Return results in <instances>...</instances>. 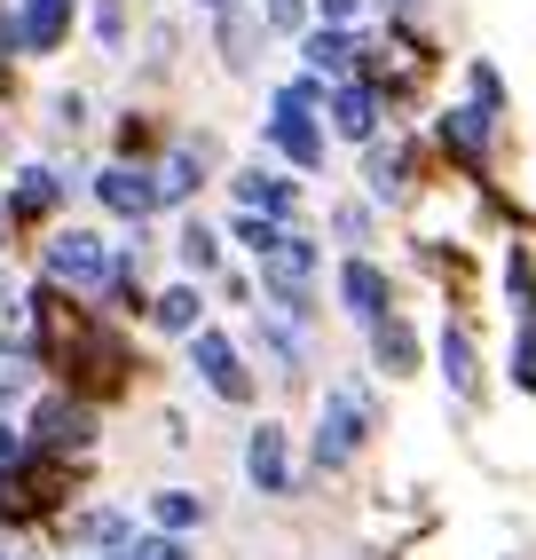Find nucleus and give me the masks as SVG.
<instances>
[{
  "instance_id": "6ab92c4d",
  "label": "nucleus",
  "mask_w": 536,
  "mask_h": 560,
  "mask_svg": "<svg viewBox=\"0 0 536 560\" xmlns=\"http://www.w3.org/2000/svg\"><path fill=\"white\" fill-rule=\"evenodd\" d=\"M56 198H63V182H56L48 166H24V174H16V190H9V213L32 221V213H48Z\"/></svg>"
},
{
  "instance_id": "0eeeda50",
  "label": "nucleus",
  "mask_w": 536,
  "mask_h": 560,
  "mask_svg": "<svg viewBox=\"0 0 536 560\" xmlns=\"http://www.w3.org/2000/svg\"><path fill=\"white\" fill-rule=\"evenodd\" d=\"M95 198L119 221H150V213H159V182H150V166H103L95 174Z\"/></svg>"
},
{
  "instance_id": "9b49d317",
  "label": "nucleus",
  "mask_w": 536,
  "mask_h": 560,
  "mask_svg": "<svg viewBox=\"0 0 536 560\" xmlns=\"http://www.w3.org/2000/svg\"><path fill=\"white\" fill-rule=\"evenodd\" d=\"M237 206H245V213H260V221H284V213L300 206V190H292L284 174H260V166H245V174H237Z\"/></svg>"
},
{
  "instance_id": "dca6fc26",
  "label": "nucleus",
  "mask_w": 536,
  "mask_h": 560,
  "mask_svg": "<svg viewBox=\"0 0 536 560\" xmlns=\"http://www.w3.org/2000/svg\"><path fill=\"white\" fill-rule=\"evenodd\" d=\"M442 380H450L457 395H466V402L481 395V363H474V340H466V331H457V324L442 331Z\"/></svg>"
},
{
  "instance_id": "cd10ccee",
  "label": "nucleus",
  "mask_w": 536,
  "mask_h": 560,
  "mask_svg": "<svg viewBox=\"0 0 536 560\" xmlns=\"http://www.w3.org/2000/svg\"><path fill=\"white\" fill-rule=\"evenodd\" d=\"M331 230L348 237V245H363V230H371V213H363V206H339V213H331Z\"/></svg>"
},
{
  "instance_id": "4be33fe9",
  "label": "nucleus",
  "mask_w": 536,
  "mask_h": 560,
  "mask_svg": "<svg viewBox=\"0 0 536 560\" xmlns=\"http://www.w3.org/2000/svg\"><path fill=\"white\" fill-rule=\"evenodd\" d=\"M174 253H182V269H221V237L206 230V221H182V237H174Z\"/></svg>"
},
{
  "instance_id": "ddd939ff",
  "label": "nucleus",
  "mask_w": 536,
  "mask_h": 560,
  "mask_svg": "<svg viewBox=\"0 0 536 560\" xmlns=\"http://www.w3.org/2000/svg\"><path fill=\"white\" fill-rule=\"evenodd\" d=\"M363 182H371V198H378V206H387V198H410V142H371Z\"/></svg>"
},
{
  "instance_id": "412c9836",
  "label": "nucleus",
  "mask_w": 536,
  "mask_h": 560,
  "mask_svg": "<svg viewBox=\"0 0 536 560\" xmlns=\"http://www.w3.org/2000/svg\"><path fill=\"white\" fill-rule=\"evenodd\" d=\"M71 537H88V545H110V552H119L135 529H127V513H119V505H88L80 521H71Z\"/></svg>"
},
{
  "instance_id": "c756f323",
  "label": "nucleus",
  "mask_w": 536,
  "mask_h": 560,
  "mask_svg": "<svg viewBox=\"0 0 536 560\" xmlns=\"http://www.w3.org/2000/svg\"><path fill=\"white\" fill-rule=\"evenodd\" d=\"M56 127L80 135V127H88V103H80V95H56Z\"/></svg>"
},
{
  "instance_id": "6e6552de",
  "label": "nucleus",
  "mask_w": 536,
  "mask_h": 560,
  "mask_svg": "<svg viewBox=\"0 0 536 560\" xmlns=\"http://www.w3.org/2000/svg\"><path fill=\"white\" fill-rule=\"evenodd\" d=\"M339 301H348V316H356V324H378V316H387V301H395V292H387V269L356 253L348 269H339Z\"/></svg>"
},
{
  "instance_id": "f3484780",
  "label": "nucleus",
  "mask_w": 536,
  "mask_h": 560,
  "mask_svg": "<svg viewBox=\"0 0 536 560\" xmlns=\"http://www.w3.org/2000/svg\"><path fill=\"white\" fill-rule=\"evenodd\" d=\"M356 63V40L339 24H324V32H308V80H339V71Z\"/></svg>"
},
{
  "instance_id": "39448f33",
  "label": "nucleus",
  "mask_w": 536,
  "mask_h": 560,
  "mask_svg": "<svg viewBox=\"0 0 536 560\" xmlns=\"http://www.w3.org/2000/svg\"><path fill=\"white\" fill-rule=\"evenodd\" d=\"M308 277H316V245H308V237L284 230L277 245L260 253V284L277 292V301H308Z\"/></svg>"
},
{
  "instance_id": "5701e85b",
  "label": "nucleus",
  "mask_w": 536,
  "mask_h": 560,
  "mask_svg": "<svg viewBox=\"0 0 536 560\" xmlns=\"http://www.w3.org/2000/svg\"><path fill=\"white\" fill-rule=\"evenodd\" d=\"M32 363H40V355H32L24 340H0V402H16L32 387Z\"/></svg>"
},
{
  "instance_id": "393cba45",
  "label": "nucleus",
  "mask_w": 536,
  "mask_h": 560,
  "mask_svg": "<svg viewBox=\"0 0 536 560\" xmlns=\"http://www.w3.org/2000/svg\"><path fill=\"white\" fill-rule=\"evenodd\" d=\"M277 237H284V221H260V213H237V245H245V253H268Z\"/></svg>"
},
{
  "instance_id": "7ed1b4c3",
  "label": "nucleus",
  "mask_w": 536,
  "mask_h": 560,
  "mask_svg": "<svg viewBox=\"0 0 536 560\" xmlns=\"http://www.w3.org/2000/svg\"><path fill=\"white\" fill-rule=\"evenodd\" d=\"M24 442L40 458H80L95 442V402L88 395H40V402H32V434Z\"/></svg>"
},
{
  "instance_id": "4468645a",
  "label": "nucleus",
  "mask_w": 536,
  "mask_h": 560,
  "mask_svg": "<svg viewBox=\"0 0 536 560\" xmlns=\"http://www.w3.org/2000/svg\"><path fill=\"white\" fill-rule=\"evenodd\" d=\"M150 324L174 331V340H189V331L206 324V301H198V284H166L159 301H150Z\"/></svg>"
},
{
  "instance_id": "2f4dec72",
  "label": "nucleus",
  "mask_w": 536,
  "mask_h": 560,
  "mask_svg": "<svg viewBox=\"0 0 536 560\" xmlns=\"http://www.w3.org/2000/svg\"><path fill=\"white\" fill-rule=\"evenodd\" d=\"M316 9H324V24H348V16H356V0H316Z\"/></svg>"
},
{
  "instance_id": "20e7f679",
  "label": "nucleus",
  "mask_w": 536,
  "mask_h": 560,
  "mask_svg": "<svg viewBox=\"0 0 536 560\" xmlns=\"http://www.w3.org/2000/svg\"><path fill=\"white\" fill-rule=\"evenodd\" d=\"M189 363H198V380H206L221 402H253V371H245V355H237L229 331L198 324V331H189Z\"/></svg>"
},
{
  "instance_id": "a878e982",
  "label": "nucleus",
  "mask_w": 536,
  "mask_h": 560,
  "mask_svg": "<svg viewBox=\"0 0 536 560\" xmlns=\"http://www.w3.org/2000/svg\"><path fill=\"white\" fill-rule=\"evenodd\" d=\"M513 380L536 395V324H521V331H513Z\"/></svg>"
},
{
  "instance_id": "c85d7f7f",
  "label": "nucleus",
  "mask_w": 536,
  "mask_h": 560,
  "mask_svg": "<svg viewBox=\"0 0 536 560\" xmlns=\"http://www.w3.org/2000/svg\"><path fill=\"white\" fill-rule=\"evenodd\" d=\"M300 9H308V0H260V16L277 24V32H292V24H300Z\"/></svg>"
},
{
  "instance_id": "9d476101",
  "label": "nucleus",
  "mask_w": 536,
  "mask_h": 560,
  "mask_svg": "<svg viewBox=\"0 0 536 560\" xmlns=\"http://www.w3.org/2000/svg\"><path fill=\"white\" fill-rule=\"evenodd\" d=\"M371 363L387 371V380H403V371H418V331H410V324H403L395 308H387V316L371 324Z\"/></svg>"
},
{
  "instance_id": "f257e3e1",
  "label": "nucleus",
  "mask_w": 536,
  "mask_h": 560,
  "mask_svg": "<svg viewBox=\"0 0 536 560\" xmlns=\"http://www.w3.org/2000/svg\"><path fill=\"white\" fill-rule=\"evenodd\" d=\"M371 419H378V410H371V387H363V380H331V387H324V419H316V466L339 474V466L363 451Z\"/></svg>"
},
{
  "instance_id": "7c9ffc66",
  "label": "nucleus",
  "mask_w": 536,
  "mask_h": 560,
  "mask_svg": "<svg viewBox=\"0 0 536 560\" xmlns=\"http://www.w3.org/2000/svg\"><path fill=\"white\" fill-rule=\"evenodd\" d=\"M16 458H32V442H24L9 419H0V466H16Z\"/></svg>"
},
{
  "instance_id": "a211bd4d",
  "label": "nucleus",
  "mask_w": 536,
  "mask_h": 560,
  "mask_svg": "<svg viewBox=\"0 0 536 560\" xmlns=\"http://www.w3.org/2000/svg\"><path fill=\"white\" fill-rule=\"evenodd\" d=\"M150 521H159V537H182V529L206 521V498L198 490H159V498H150Z\"/></svg>"
},
{
  "instance_id": "aec40b11",
  "label": "nucleus",
  "mask_w": 536,
  "mask_h": 560,
  "mask_svg": "<svg viewBox=\"0 0 536 560\" xmlns=\"http://www.w3.org/2000/svg\"><path fill=\"white\" fill-rule=\"evenodd\" d=\"M489 119H497V110H481V103L450 110V119H442V142H450V151H466V159H481V151H489Z\"/></svg>"
},
{
  "instance_id": "f704fd0d",
  "label": "nucleus",
  "mask_w": 536,
  "mask_h": 560,
  "mask_svg": "<svg viewBox=\"0 0 536 560\" xmlns=\"http://www.w3.org/2000/svg\"><path fill=\"white\" fill-rule=\"evenodd\" d=\"M0 560H16V552H0Z\"/></svg>"
},
{
  "instance_id": "473e14b6",
  "label": "nucleus",
  "mask_w": 536,
  "mask_h": 560,
  "mask_svg": "<svg viewBox=\"0 0 536 560\" xmlns=\"http://www.w3.org/2000/svg\"><path fill=\"white\" fill-rule=\"evenodd\" d=\"M206 9H229V0H206Z\"/></svg>"
},
{
  "instance_id": "bb28decb",
  "label": "nucleus",
  "mask_w": 536,
  "mask_h": 560,
  "mask_svg": "<svg viewBox=\"0 0 536 560\" xmlns=\"http://www.w3.org/2000/svg\"><path fill=\"white\" fill-rule=\"evenodd\" d=\"M95 40H103V48L127 40V9H119V0H95Z\"/></svg>"
},
{
  "instance_id": "1a4fd4ad",
  "label": "nucleus",
  "mask_w": 536,
  "mask_h": 560,
  "mask_svg": "<svg viewBox=\"0 0 536 560\" xmlns=\"http://www.w3.org/2000/svg\"><path fill=\"white\" fill-rule=\"evenodd\" d=\"M268 142H277L292 166H308V174L324 166V127H316L300 103H277V119H268Z\"/></svg>"
},
{
  "instance_id": "f03ea898",
  "label": "nucleus",
  "mask_w": 536,
  "mask_h": 560,
  "mask_svg": "<svg viewBox=\"0 0 536 560\" xmlns=\"http://www.w3.org/2000/svg\"><path fill=\"white\" fill-rule=\"evenodd\" d=\"M40 260H48V284H71V292H95V301H103L110 284H119V245H103L95 230H56Z\"/></svg>"
},
{
  "instance_id": "f8f14e48",
  "label": "nucleus",
  "mask_w": 536,
  "mask_h": 560,
  "mask_svg": "<svg viewBox=\"0 0 536 560\" xmlns=\"http://www.w3.org/2000/svg\"><path fill=\"white\" fill-rule=\"evenodd\" d=\"M63 32H71V0H24V16H16V40H24L32 56L63 48Z\"/></svg>"
},
{
  "instance_id": "2eb2a0df",
  "label": "nucleus",
  "mask_w": 536,
  "mask_h": 560,
  "mask_svg": "<svg viewBox=\"0 0 536 560\" xmlns=\"http://www.w3.org/2000/svg\"><path fill=\"white\" fill-rule=\"evenodd\" d=\"M331 127L348 135V142H371V135H378V95H371V88H339V95H331Z\"/></svg>"
},
{
  "instance_id": "b1692460",
  "label": "nucleus",
  "mask_w": 536,
  "mask_h": 560,
  "mask_svg": "<svg viewBox=\"0 0 536 560\" xmlns=\"http://www.w3.org/2000/svg\"><path fill=\"white\" fill-rule=\"evenodd\" d=\"M110 560H189V545L182 537H127Z\"/></svg>"
},
{
  "instance_id": "72a5a7b5",
  "label": "nucleus",
  "mask_w": 536,
  "mask_h": 560,
  "mask_svg": "<svg viewBox=\"0 0 536 560\" xmlns=\"http://www.w3.org/2000/svg\"><path fill=\"white\" fill-rule=\"evenodd\" d=\"M0 301H9V284H0Z\"/></svg>"
},
{
  "instance_id": "423d86ee",
  "label": "nucleus",
  "mask_w": 536,
  "mask_h": 560,
  "mask_svg": "<svg viewBox=\"0 0 536 560\" xmlns=\"http://www.w3.org/2000/svg\"><path fill=\"white\" fill-rule=\"evenodd\" d=\"M245 474H253L260 498H292V442H284V427H253V442H245Z\"/></svg>"
}]
</instances>
